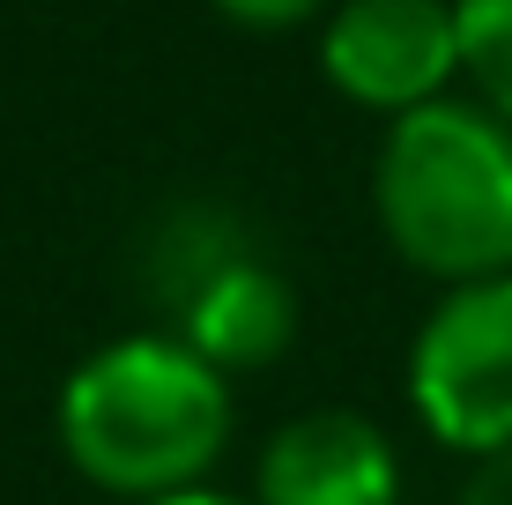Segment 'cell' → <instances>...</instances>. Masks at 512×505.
Segmentation results:
<instances>
[{"label":"cell","mask_w":512,"mask_h":505,"mask_svg":"<svg viewBox=\"0 0 512 505\" xmlns=\"http://www.w3.org/2000/svg\"><path fill=\"white\" fill-rule=\"evenodd\" d=\"M231 379L179 335L104 342L60 387V454L104 498H171L216 468L231 439Z\"/></svg>","instance_id":"obj_1"},{"label":"cell","mask_w":512,"mask_h":505,"mask_svg":"<svg viewBox=\"0 0 512 505\" xmlns=\"http://www.w3.org/2000/svg\"><path fill=\"white\" fill-rule=\"evenodd\" d=\"M379 231L438 283L512 275V127L483 104L438 97L401 112L372 164Z\"/></svg>","instance_id":"obj_2"},{"label":"cell","mask_w":512,"mask_h":505,"mask_svg":"<svg viewBox=\"0 0 512 505\" xmlns=\"http://www.w3.org/2000/svg\"><path fill=\"white\" fill-rule=\"evenodd\" d=\"M409 402L453 454H512V275L438 298L409 342Z\"/></svg>","instance_id":"obj_3"},{"label":"cell","mask_w":512,"mask_h":505,"mask_svg":"<svg viewBox=\"0 0 512 505\" xmlns=\"http://www.w3.org/2000/svg\"><path fill=\"white\" fill-rule=\"evenodd\" d=\"M327 82L364 112H423L461 82V23L453 0H334L320 23Z\"/></svg>","instance_id":"obj_4"},{"label":"cell","mask_w":512,"mask_h":505,"mask_svg":"<svg viewBox=\"0 0 512 505\" xmlns=\"http://www.w3.org/2000/svg\"><path fill=\"white\" fill-rule=\"evenodd\" d=\"M401 461L394 439L357 409L290 416L253 468V505H394Z\"/></svg>","instance_id":"obj_5"},{"label":"cell","mask_w":512,"mask_h":505,"mask_svg":"<svg viewBox=\"0 0 512 505\" xmlns=\"http://www.w3.org/2000/svg\"><path fill=\"white\" fill-rule=\"evenodd\" d=\"M186 350L208 357L223 379L260 372L297 342V290L282 283L268 260H223L201 275V290L186 298Z\"/></svg>","instance_id":"obj_6"},{"label":"cell","mask_w":512,"mask_h":505,"mask_svg":"<svg viewBox=\"0 0 512 505\" xmlns=\"http://www.w3.org/2000/svg\"><path fill=\"white\" fill-rule=\"evenodd\" d=\"M461 23V75L475 82V104L512 127V0H453Z\"/></svg>","instance_id":"obj_7"},{"label":"cell","mask_w":512,"mask_h":505,"mask_svg":"<svg viewBox=\"0 0 512 505\" xmlns=\"http://www.w3.org/2000/svg\"><path fill=\"white\" fill-rule=\"evenodd\" d=\"M208 8H216L223 23H238V30L275 38V30H297V23H327L334 0H208Z\"/></svg>","instance_id":"obj_8"},{"label":"cell","mask_w":512,"mask_h":505,"mask_svg":"<svg viewBox=\"0 0 512 505\" xmlns=\"http://www.w3.org/2000/svg\"><path fill=\"white\" fill-rule=\"evenodd\" d=\"M461 505H512V454H490V461H475V476H468Z\"/></svg>","instance_id":"obj_9"},{"label":"cell","mask_w":512,"mask_h":505,"mask_svg":"<svg viewBox=\"0 0 512 505\" xmlns=\"http://www.w3.org/2000/svg\"><path fill=\"white\" fill-rule=\"evenodd\" d=\"M149 505H253V498H231V491H208V483H193V491H171V498H149Z\"/></svg>","instance_id":"obj_10"}]
</instances>
